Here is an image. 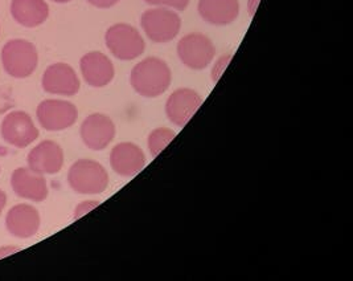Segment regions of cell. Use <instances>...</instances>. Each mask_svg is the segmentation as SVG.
<instances>
[{
  "mask_svg": "<svg viewBox=\"0 0 353 281\" xmlns=\"http://www.w3.org/2000/svg\"><path fill=\"white\" fill-rule=\"evenodd\" d=\"M172 72L168 64L159 57H147L132 68L130 84L142 97H159L170 88Z\"/></svg>",
  "mask_w": 353,
  "mask_h": 281,
  "instance_id": "6da1fadb",
  "label": "cell"
},
{
  "mask_svg": "<svg viewBox=\"0 0 353 281\" xmlns=\"http://www.w3.org/2000/svg\"><path fill=\"white\" fill-rule=\"evenodd\" d=\"M68 182L73 191L83 195L102 194L109 186L106 168L93 159H79L70 166Z\"/></svg>",
  "mask_w": 353,
  "mask_h": 281,
  "instance_id": "7a4b0ae2",
  "label": "cell"
},
{
  "mask_svg": "<svg viewBox=\"0 0 353 281\" xmlns=\"http://www.w3.org/2000/svg\"><path fill=\"white\" fill-rule=\"evenodd\" d=\"M1 64L4 70L15 79L30 77L39 64V53L31 41L14 39L1 50Z\"/></svg>",
  "mask_w": 353,
  "mask_h": 281,
  "instance_id": "3957f363",
  "label": "cell"
},
{
  "mask_svg": "<svg viewBox=\"0 0 353 281\" xmlns=\"http://www.w3.org/2000/svg\"><path fill=\"white\" fill-rule=\"evenodd\" d=\"M105 43L112 56L122 61L135 60L142 56L145 50V39L141 32L125 23L112 26L106 31Z\"/></svg>",
  "mask_w": 353,
  "mask_h": 281,
  "instance_id": "277c9868",
  "label": "cell"
},
{
  "mask_svg": "<svg viewBox=\"0 0 353 281\" xmlns=\"http://www.w3.org/2000/svg\"><path fill=\"white\" fill-rule=\"evenodd\" d=\"M141 26L151 41L163 44L174 40L179 35L181 19L171 8L157 7L143 12Z\"/></svg>",
  "mask_w": 353,
  "mask_h": 281,
  "instance_id": "5b68a950",
  "label": "cell"
},
{
  "mask_svg": "<svg viewBox=\"0 0 353 281\" xmlns=\"http://www.w3.org/2000/svg\"><path fill=\"white\" fill-rule=\"evenodd\" d=\"M180 61L194 70L205 69L216 56V48L208 36L203 33H188L177 43Z\"/></svg>",
  "mask_w": 353,
  "mask_h": 281,
  "instance_id": "8992f818",
  "label": "cell"
},
{
  "mask_svg": "<svg viewBox=\"0 0 353 281\" xmlns=\"http://www.w3.org/2000/svg\"><path fill=\"white\" fill-rule=\"evenodd\" d=\"M36 117L41 128L48 132H60L73 126L79 118L74 104L64 99H44L36 109Z\"/></svg>",
  "mask_w": 353,
  "mask_h": 281,
  "instance_id": "52a82bcc",
  "label": "cell"
},
{
  "mask_svg": "<svg viewBox=\"0 0 353 281\" xmlns=\"http://www.w3.org/2000/svg\"><path fill=\"white\" fill-rule=\"evenodd\" d=\"M0 133L8 145L17 149H26L39 138L40 134L32 117L21 110L11 112L4 117Z\"/></svg>",
  "mask_w": 353,
  "mask_h": 281,
  "instance_id": "ba28073f",
  "label": "cell"
},
{
  "mask_svg": "<svg viewBox=\"0 0 353 281\" xmlns=\"http://www.w3.org/2000/svg\"><path fill=\"white\" fill-rule=\"evenodd\" d=\"M41 85L47 93L70 97L79 93L81 83L72 66L65 63H56L46 69Z\"/></svg>",
  "mask_w": 353,
  "mask_h": 281,
  "instance_id": "9c48e42d",
  "label": "cell"
},
{
  "mask_svg": "<svg viewBox=\"0 0 353 281\" xmlns=\"http://www.w3.org/2000/svg\"><path fill=\"white\" fill-rule=\"evenodd\" d=\"M81 138L89 149H106L115 137V125L110 117L94 113L86 117L81 125Z\"/></svg>",
  "mask_w": 353,
  "mask_h": 281,
  "instance_id": "30bf717a",
  "label": "cell"
},
{
  "mask_svg": "<svg viewBox=\"0 0 353 281\" xmlns=\"http://www.w3.org/2000/svg\"><path fill=\"white\" fill-rule=\"evenodd\" d=\"M201 104L203 99L196 90L190 88H180L167 99L165 115L174 125L183 128L199 110Z\"/></svg>",
  "mask_w": 353,
  "mask_h": 281,
  "instance_id": "8fae6325",
  "label": "cell"
},
{
  "mask_svg": "<svg viewBox=\"0 0 353 281\" xmlns=\"http://www.w3.org/2000/svg\"><path fill=\"white\" fill-rule=\"evenodd\" d=\"M11 187L19 198L44 202L48 197L47 180L30 167H19L12 173Z\"/></svg>",
  "mask_w": 353,
  "mask_h": 281,
  "instance_id": "7c38bea8",
  "label": "cell"
},
{
  "mask_svg": "<svg viewBox=\"0 0 353 281\" xmlns=\"http://www.w3.org/2000/svg\"><path fill=\"white\" fill-rule=\"evenodd\" d=\"M27 162L33 171L53 175L60 173L64 166V150L57 142L47 139L30 151Z\"/></svg>",
  "mask_w": 353,
  "mask_h": 281,
  "instance_id": "4fadbf2b",
  "label": "cell"
},
{
  "mask_svg": "<svg viewBox=\"0 0 353 281\" xmlns=\"http://www.w3.org/2000/svg\"><path fill=\"white\" fill-rule=\"evenodd\" d=\"M81 73L85 83L93 88H103L112 83L115 69L112 60L102 52H89L81 57Z\"/></svg>",
  "mask_w": 353,
  "mask_h": 281,
  "instance_id": "5bb4252c",
  "label": "cell"
},
{
  "mask_svg": "<svg viewBox=\"0 0 353 281\" xmlns=\"http://www.w3.org/2000/svg\"><path fill=\"white\" fill-rule=\"evenodd\" d=\"M41 224L37 209L31 204L20 203L14 206L6 216V227L11 235L19 239H28L34 236Z\"/></svg>",
  "mask_w": 353,
  "mask_h": 281,
  "instance_id": "9a60e30c",
  "label": "cell"
},
{
  "mask_svg": "<svg viewBox=\"0 0 353 281\" xmlns=\"http://www.w3.org/2000/svg\"><path fill=\"white\" fill-rule=\"evenodd\" d=\"M110 165L118 175L134 177L145 168V153L135 144H118L112 148L110 153Z\"/></svg>",
  "mask_w": 353,
  "mask_h": 281,
  "instance_id": "2e32d148",
  "label": "cell"
},
{
  "mask_svg": "<svg viewBox=\"0 0 353 281\" xmlns=\"http://www.w3.org/2000/svg\"><path fill=\"white\" fill-rule=\"evenodd\" d=\"M199 14L209 24L228 26L240 15L239 0H200Z\"/></svg>",
  "mask_w": 353,
  "mask_h": 281,
  "instance_id": "e0dca14e",
  "label": "cell"
},
{
  "mask_svg": "<svg viewBox=\"0 0 353 281\" xmlns=\"http://www.w3.org/2000/svg\"><path fill=\"white\" fill-rule=\"evenodd\" d=\"M11 15L20 26L34 28L47 21L48 4L46 0H12Z\"/></svg>",
  "mask_w": 353,
  "mask_h": 281,
  "instance_id": "ac0fdd59",
  "label": "cell"
},
{
  "mask_svg": "<svg viewBox=\"0 0 353 281\" xmlns=\"http://www.w3.org/2000/svg\"><path fill=\"white\" fill-rule=\"evenodd\" d=\"M176 133L168 128H158L148 135V149L152 157H158L168 144L175 138Z\"/></svg>",
  "mask_w": 353,
  "mask_h": 281,
  "instance_id": "d6986e66",
  "label": "cell"
},
{
  "mask_svg": "<svg viewBox=\"0 0 353 281\" xmlns=\"http://www.w3.org/2000/svg\"><path fill=\"white\" fill-rule=\"evenodd\" d=\"M145 1L154 7H165V8H172L177 11L187 10L190 4V0H145Z\"/></svg>",
  "mask_w": 353,
  "mask_h": 281,
  "instance_id": "ffe728a7",
  "label": "cell"
},
{
  "mask_svg": "<svg viewBox=\"0 0 353 281\" xmlns=\"http://www.w3.org/2000/svg\"><path fill=\"white\" fill-rule=\"evenodd\" d=\"M88 3H90L92 6H94L97 8H112L115 4H118L121 0H86Z\"/></svg>",
  "mask_w": 353,
  "mask_h": 281,
  "instance_id": "44dd1931",
  "label": "cell"
},
{
  "mask_svg": "<svg viewBox=\"0 0 353 281\" xmlns=\"http://www.w3.org/2000/svg\"><path fill=\"white\" fill-rule=\"evenodd\" d=\"M98 203H89V202H86V203H82L80 204L79 207H77V211H76V217H80L81 215H83V214H86L88 211H90L94 206H97Z\"/></svg>",
  "mask_w": 353,
  "mask_h": 281,
  "instance_id": "7402d4cb",
  "label": "cell"
},
{
  "mask_svg": "<svg viewBox=\"0 0 353 281\" xmlns=\"http://www.w3.org/2000/svg\"><path fill=\"white\" fill-rule=\"evenodd\" d=\"M17 249V247H4V249H0V258L3 256H7V255H11V253H15Z\"/></svg>",
  "mask_w": 353,
  "mask_h": 281,
  "instance_id": "603a6c76",
  "label": "cell"
},
{
  "mask_svg": "<svg viewBox=\"0 0 353 281\" xmlns=\"http://www.w3.org/2000/svg\"><path fill=\"white\" fill-rule=\"evenodd\" d=\"M6 203H7V195H6V193L3 190H0V216H1V213H3V210L6 207Z\"/></svg>",
  "mask_w": 353,
  "mask_h": 281,
  "instance_id": "cb8c5ba5",
  "label": "cell"
},
{
  "mask_svg": "<svg viewBox=\"0 0 353 281\" xmlns=\"http://www.w3.org/2000/svg\"><path fill=\"white\" fill-rule=\"evenodd\" d=\"M258 3H259V0H250V1H249V10H250V15H252V17H253L254 12H256Z\"/></svg>",
  "mask_w": 353,
  "mask_h": 281,
  "instance_id": "d4e9b609",
  "label": "cell"
},
{
  "mask_svg": "<svg viewBox=\"0 0 353 281\" xmlns=\"http://www.w3.org/2000/svg\"><path fill=\"white\" fill-rule=\"evenodd\" d=\"M53 1H56V3H69L70 0H53Z\"/></svg>",
  "mask_w": 353,
  "mask_h": 281,
  "instance_id": "484cf974",
  "label": "cell"
}]
</instances>
